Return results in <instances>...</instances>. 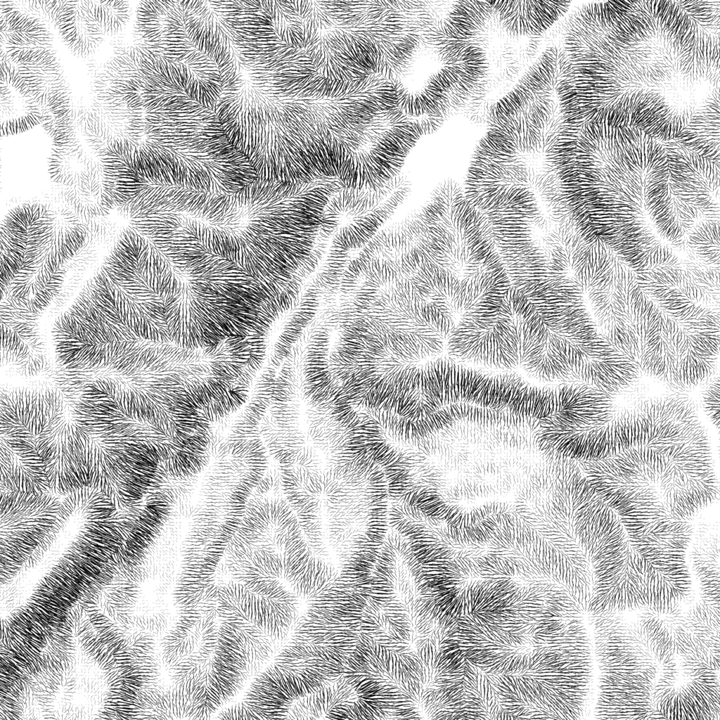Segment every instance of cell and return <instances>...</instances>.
Instances as JSON below:
<instances>
[{
  "instance_id": "35",
  "label": "cell",
  "mask_w": 720,
  "mask_h": 720,
  "mask_svg": "<svg viewBox=\"0 0 720 720\" xmlns=\"http://www.w3.org/2000/svg\"><path fill=\"white\" fill-rule=\"evenodd\" d=\"M148 213V207L128 198L117 203L107 215L84 221L89 237L112 249L126 236L144 234L143 224Z\"/></svg>"
},
{
  "instance_id": "14",
  "label": "cell",
  "mask_w": 720,
  "mask_h": 720,
  "mask_svg": "<svg viewBox=\"0 0 720 720\" xmlns=\"http://www.w3.org/2000/svg\"><path fill=\"white\" fill-rule=\"evenodd\" d=\"M27 230L24 262L8 288L14 297H32L44 290L54 274L80 250L88 231L82 219L68 207L46 202Z\"/></svg>"
},
{
  "instance_id": "11",
  "label": "cell",
  "mask_w": 720,
  "mask_h": 720,
  "mask_svg": "<svg viewBox=\"0 0 720 720\" xmlns=\"http://www.w3.org/2000/svg\"><path fill=\"white\" fill-rule=\"evenodd\" d=\"M55 523L24 565L56 558L47 574L84 588L98 581L101 571L123 544L116 508L101 490L86 486L66 495Z\"/></svg>"
},
{
  "instance_id": "20",
  "label": "cell",
  "mask_w": 720,
  "mask_h": 720,
  "mask_svg": "<svg viewBox=\"0 0 720 720\" xmlns=\"http://www.w3.org/2000/svg\"><path fill=\"white\" fill-rule=\"evenodd\" d=\"M653 698L664 719L720 720L719 668L676 657L656 681Z\"/></svg>"
},
{
  "instance_id": "19",
  "label": "cell",
  "mask_w": 720,
  "mask_h": 720,
  "mask_svg": "<svg viewBox=\"0 0 720 720\" xmlns=\"http://www.w3.org/2000/svg\"><path fill=\"white\" fill-rule=\"evenodd\" d=\"M430 262L461 281L508 276L496 248L467 217L446 203L432 224Z\"/></svg>"
},
{
  "instance_id": "6",
  "label": "cell",
  "mask_w": 720,
  "mask_h": 720,
  "mask_svg": "<svg viewBox=\"0 0 720 720\" xmlns=\"http://www.w3.org/2000/svg\"><path fill=\"white\" fill-rule=\"evenodd\" d=\"M281 477L308 548L304 574L349 583L366 576L389 529L381 466L357 456L316 472L281 468Z\"/></svg>"
},
{
  "instance_id": "10",
  "label": "cell",
  "mask_w": 720,
  "mask_h": 720,
  "mask_svg": "<svg viewBox=\"0 0 720 720\" xmlns=\"http://www.w3.org/2000/svg\"><path fill=\"white\" fill-rule=\"evenodd\" d=\"M266 300L259 282L249 274L190 278L164 297L171 342L198 348L248 336L257 324Z\"/></svg>"
},
{
  "instance_id": "8",
  "label": "cell",
  "mask_w": 720,
  "mask_h": 720,
  "mask_svg": "<svg viewBox=\"0 0 720 720\" xmlns=\"http://www.w3.org/2000/svg\"><path fill=\"white\" fill-rule=\"evenodd\" d=\"M667 158L662 142L637 128L621 172L584 205L598 236L634 271L679 259L647 202L650 179Z\"/></svg>"
},
{
  "instance_id": "39",
  "label": "cell",
  "mask_w": 720,
  "mask_h": 720,
  "mask_svg": "<svg viewBox=\"0 0 720 720\" xmlns=\"http://www.w3.org/2000/svg\"><path fill=\"white\" fill-rule=\"evenodd\" d=\"M48 173L53 183L67 186L84 187L105 179V172L54 144L48 158Z\"/></svg>"
},
{
  "instance_id": "21",
  "label": "cell",
  "mask_w": 720,
  "mask_h": 720,
  "mask_svg": "<svg viewBox=\"0 0 720 720\" xmlns=\"http://www.w3.org/2000/svg\"><path fill=\"white\" fill-rule=\"evenodd\" d=\"M41 424L20 409H0L1 490L50 493L45 463L36 445Z\"/></svg>"
},
{
  "instance_id": "41",
  "label": "cell",
  "mask_w": 720,
  "mask_h": 720,
  "mask_svg": "<svg viewBox=\"0 0 720 720\" xmlns=\"http://www.w3.org/2000/svg\"><path fill=\"white\" fill-rule=\"evenodd\" d=\"M681 604L693 618L705 624L720 626V585L692 579L690 593Z\"/></svg>"
},
{
  "instance_id": "36",
  "label": "cell",
  "mask_w": 720,
  "mask_h": 720,
  "mask_svg": "<svg viewBox=\"0 0 720 720\" xmlns=\"http://www.w3.org/2000/svg\"><path fill=\"white\" fill-rule=\"evenodd\" d=\"M688 546L691 548L688 566L692 579L720 585L719 520L696 521Z\"/></svg>"
},
{
  "instance_id": "24",
  "label": "cell",
  "mask_w": 720,
  "mask_h": 720,
  "mask_svg": "<svg viewBox=\"0 0 720 720\" xmlns=\"http://www.w3.org/2000/svg\"><path fill=\"white\" fill-rule=\"evenodd\" d=\"M487 553H477L442 562L422 565L423 575L437 605L459 619L470 613L478 597L493 585L482 576Z\"/></svg>"
},
{
  "instance_id": "38",
  "label": "cell",
  "mask_w": 720,
  "mask_h": 720,
  "mask_svg": "<svg viewBox=\"0 0 720 720\" xmlns=\"http://www.w3.org/2000/svg\"><path fill=\"white\" fill-rule=\"evenodd\" d=\"M136 24L148 42H160L164 31L185 17L183 1H141L136 8Z\"/></svg>"
},
{
  "instance_id": "5",
  "label": "cell",
  "mask_w": 720,
  "mask_h": 720,
  "mask_svg": "<svg viewBox=\"0 0 720 720\" xmlns=\"http://www.w3.org/2000/svg\"><path fill=\"white\" fill-rule=\"evenodd\" d=\"M214 111L226 138L258 178L292 184L305 181L312 156L333 142L348 122L344 95L284 92L257 56L222 83Z\"/></svg>"
},
{
  "instance_id": "18",
  "label": "cell",
  "mask_w": 720,
  "mask_h": 720,
  "mask_svg": "<svg viewBox=\"0 0 720 720\" xmlns=\"http://www.w3.org/2000/svg\"><path fill=\"white\" fill-rule=\"evenodd\" d=\"M58 496L1 490V578L17 574L48 535L61 504Z\"/></svg>"
},
{
  "instance_id": "16",
  "label": "cell",
  "mask_w": 720,
  "mask_h": 720,
  "mask_svg": "<svg viewBox=\"0 0 720 720\" xmlns=\"http://www.w3.org/2000/svg\"><path fill=\"white\" fill-rule=\"evenodd\" d=\"M410 190L399 175L376 190L342 187L328 200L321 231L341 248H362L391 219Z\"/></svg>"
},
{
  "instance_id": "1",
  "label": "cell",
  "mask_w": 720,
  "mask_h": 720,
  "mask_svg": "<svg viewBox=\"0 0 720 720\" xmlns=\"http://www.w3.org/2000/svg\"><path fill=\"white\" fill-rule=\"evenodd\" d=\"M671 1H629L591 51L570 60L569 121L677 139L719 98V59L696 48Z\"/></svg>"
},
{
  "instance_id": "23",
  "label": "cell",
  "mask_w": 720,
  "mask_h": 720,
  "mask_svg": "<svg viewBox=\"0 0 720 720\" xmlns=\"http://www.w3.org/2000/svg\"><path fill=\"white\" fill-rule=\"evenodd\" d=\"M661 141L676 197L698 208L705 219L719 221L720 162L698 155L676 139Z\"/></svg>"
},
{
  "instance_id": "3",
  "label": "cell",
  "mask_w": 720,
  "mask_h": 720,
  "mask_svg": "<svg viewBox=\"0 0 720 720\" xmlns=\"http://www.w3.org/2000/svg\"><path fill=\"white\" fill-rule=\"evenodd\" d=\"M335 192L325 178L292 184L257 177L229 194L155 181L143 188L157 219L237 264L267 300L289 288L310 256Z\"/></svg>"
},
{
  "instance_id": "48",
  "label": "cell",
  "mask_w": 720,
  "mask_h": 720,
  "mask_svg": "<svg viewBox=\"0 0 720 720\" xmlns=\"http://www.w3.org/2000/svg\"><path fill=\"white\" fill-rule=\"evenodd\" d=\"M294 309H293V310H294ZM292 313H291V314H292ZM290 315H291V314H290ZM290 316H289V317H290ZM288 319H289V318H288ZM287 321H288V320H287ZM286 321H285V322H286ZM285 323H284V324H285ZM283 326H284V325H283Z\"/></svg>"
},
{
  "instance_id": "47",
  "label": "cell",
  "mask_w": 720,
  "mask_h": 720,
  "mask_svg": "<svg viewBox=\"0 0 720 720\" xmlns=\"http://www.w3.org/2000/svg\"><path fill=\"white\" fill-rule=\"evenodd\" d=\"M25 65V64H24V63H23V64H22V63H21V64L18 65V68H19V67H20V66H22V65ZM27 87H28V86H27ZM29 90H30V89H29ZM50 103H49V104H50ZM49 105H48V106H46V105H43V106H46V107H49ZM40 106H42V105H40Z\"/></svg>"
},
{
  "instance_id": "30",
  "label": "cell",
  "mask_w": 720,
  "mask_h": 720,
  "mask_svg": "<svg viewBox=\"0 0 720 720\" xmlns=\"http://www.w3.org/2000/svg\"><path fill=\"white\" fill-rule=\"evenodd\" d=\"M0 123L1 136L24 132L41 124L39 104L21 77L17 65L0 57Z\"/></svg>"
},
{
  "instance_id": "2",
  "label": "cell",
  "mask_w": 720,
  "mask_h": 720,
  "mask_svg": "<svg viewBox=\"0 0 720 720\" xmlns=\"http://www.w3.org/2000/svg\"><path fill=\"white\" fill-rule=\"evenodd\" d=\"M536 419L491 409L456 413L409 441L385 468L390 501L420 508L454 528L499 527L518 496L548 468Z\"/></svg>"
},
{
  "instance_id": "28",
  "label": "cell",
  "mask_w": 720,
  "mask_h": 720,
  "mask_svg": "<svg viewBox=\"0 0 720 720\" xmlns=\"http://www.w3.org/2000/svg\"><path fill=\"white\" fill-rule=\"evenodd\" d=\"M465 185L477 188L521 189L529 192L537 202L562 200V181L558 173L539 174L509 168L486 159L472 157Z\"/></svg>"
},
{
  "instance_id": "7",
  "label": "cell",
  "mask_w": 720,
  "mask_h": 720,
  "mask_svg": "<svg viewBox=\"0 0 720 720\" xmlns=\"http://www.w3.org/2000/svg\"><path fill=\"white\" fill-rule=\"evenodd\" d=\"M297 13L301 31L294 46L266 60L282 89L310 78L343 82L368 76L401 41L391 1H301Z\"/></svg>"
},
{
  "instance_id": "45",
  "label": "cell",
  "mask_w": 720,
  "mask_h": 720,
  "mask_svg": "<svg viewBox=\"0 0 720 720\" xmlns=\"http://www.w3.org/2000/svg\"><path fill=\"white\" fill-rule=\"evenodd\" d=\"M623 666H624V665H623ZM617 667H621V666H611V667H606V668L603 669V670H601L600 671V674H601L602 672H605V671H606L608 670H610V669H615L616 668H617ZM627 667H628L629 670L647 671V669H644L643 668H640V667H633V666H627Z\"/></svg>"
},
{
  "instance_id": "44",
  "label": "cell",
  "mask_w": 720,
  "mask_h": 720,
  "mask_svg": "<svg viewBox=\"0 0 720 720\" xmlns=\"http://www.w3.org/2000/svg\"><path fill=\"white\" fill-rule=\"evenodd\" d=\"M720 378L716 379L705 392L702 401L703 412L719 428Z\"/></svg>"
},
{
  "instance_id": "27",
  "label": "cell",
  "mask_w": 720,
  "mask_h": 720,
  "mask_svg": "<svg viewBox=\"0 0 720 720\" xmlns=\"http://www.w3.org/2000/svg\"><path fill=\"white\" fill-rule=\"evenodd\" d=\"M397 719H458L465 703L461 685L425 688L409 679L385 693Z\"/></svg>"
},
{
  "instance_id": "29",
  "label": "cell",
  "mask_w": 720,
  "mask_h": 720,
  "mask_svg": "<svg viewBox=\"0 0 720 720\" xmlns=\"http://www.w3.org/2000/svg\"><path fill=\"white\" fill-rule=\"evenodd\" d=\"M633 612L632 619H626L627 615L608 634L603 658L619 666L651 670L660 676L675 664L676 657L655 645Z\"/></svg>"
},
{
  "instance_id": "31",
  "label": "cell",
  "mask_w": 720,
  "mask_h": 720,
  "mask_svg": "<svg viewBox=\"0 0 720 720\" xmlns=\"http://www.w3.org/2000/svg\"><path fill=\"white\" fill-rule=\"evenodd\" d=\"M510 37H540L570 8L568 1H488Z\"/></svg>"
},
{
  "instance_id": "17",
  "label": "cell",
  "mask_w": 720,
  "mask_h": 720,
  "mask_svg": "<svg viewBox=\"0 0 720 720\" xmlns=\"http://www.w3.org/2000/svg\"><path fill=\"white\" fill-rule=\"evenodd\" d=\"M185 28L191 42L217 63L222 83L245 69L248 42L243 1H183Z\"/></svg>"
},
{
  "instance_id": "34",
  "label": "cell",
  "mask_w": 720,
  "mask_h": 720,
  "mask_svg": "<svg viewBox=\"0 0 720 720\" xmlns=\"http://www.w3.org/2000/svg\"><path fill=\"white\" fill-rule=\"evenodd\" d=\"M49 195L51 201L48 202L68 207L84 221L104 217L117 203L128 199L110 186L105 179L84 187L53 183Z\"/></svg>"
},
{
  "instance_id": "25",
  "label": "cell",
  "mask_w": 720,
  "mask_h": 720,
  "mask_svg": "<svg viewBox=\"0 0 720 720\" xmlns=\"http://www.w3.org/2000/svg\"><path fill=\"white\" fill-rule=\"evenodd\" d=\"M77 387L71 383L56 356L34 374L1 376L0 408L24 409L44 420Z\"/></svg>"
},
{
  "instance_id": "9",
  "label": "cell",
  "mask_w": 720,
  "mask_h": 720,
  "mask_svg": "<svg viewBox=\"0 0 720 720\" xmlns=\"http://www.w3.org/2000/svg\"><path fill=\"white\" fill-rule=\"evenodd\" d=\"M304 367V360L295 357L278 368L264 444L282 468L316 472L355 458L349 450L353 430L338 420L330 401L307 390Z\"/></svg>"
},
{
  "instance_id": "22",
  "label": "cell",
  "mask_w": 720,
  "mask_h": 720,
  "mask_svg": "<svg viewBox=\"0 0 720 720\" xmlns=\"http://www.w3.org/2000/svg\"><path fill=\"white\" fill-rule=\"evenodd\" d=\"M634 612L655 645L675 657L720 648V626L693 618L681 602L645 605Z\"/></svg>"
},
{
  "instance_id": "43",
  "label": "cell",
  "mask_w": 720,
  "mask_h": 720,
  "mask_svg": "<svg viewBox=\"0 0 720 720\" xmlns=\"http://www.w3.org/2000/svg\"><path fill=\"white\" fill-rule=\"evenodd\" d=\"M719 370L693 380L665 381L664 397L680 403L698 414L702 410L703 397L711 385L719 378Z\"/></svg>"
},
{
  "instance_id": "42",
  "label": "cell",
  "mask_w": 720,
  "mask_h": 720,
  "mask_svg": "<svg viewBox=\"0 0 720 720\" xmlns=\"http://www.w3.org/2000/svg\"><path fill=\"white\" fill-rule=\"evenodd\" d=\"M719 221L703 219L687 235V244L696 258L704 264L719 269Z\"/></svg>"
},
{
  "instance_id": "13",
  "label": "cell",
  "mask_w": 720,
  "mask_h": 720,
  "mask_svg": "<svg viewBox=\"0 0 720 720\" xmlns=\"http://www.w3.org/2000/svg\"><path fill=\"white\" fill-rule=\"evenodd\" d=\"M576 654L552 650L504 673L502 707L513 719H577L583 715L593 678Z\"/></svg>"
},
{
  "instance_id": "32",
  "label": "cell",
  "mask_w": 720,
  "mask_h": 720,
  "mask_svg": "<svg viewBox=\"0 0 720 720\" xmlns=\"http://www.w3.org/2000/svg\"><path fill=\"white\" fill-rule=\"evenodd\" d=\"M45 203L20 205L6 215L1 225V290L8 287L22 264L28 239L27 230L44 211Z\"/></svg>"
},
{
  "instance_id": "40",
  "label": "cell",
  "mask_w": 720,
  "mask_h": 720,
  "mask_svg": "<svg viewBox=\"0 0 720 720\" xmlns=\"http://www.w3.org/2000/svg\"><path fill=\"white\" fill-rule=\"evenodd\" d=\"M58 27L63 42L74 55L87 59L95 53L98 44L87 27L82 1H67Z\"/></svg>"
},
{
  "instance_id": "4",
  "label": "cell",
  "mask_w": 720,
  "mask_h": 720,
  "mask_svg": "<svg viewBox=\"0 0 720 720\" xmlns=\"http://www.w3.org/2000/svg\"><path fill=\"white\" fill-rule=\"evenodd\" d=\"M582 461L631 545L688 547L698 517L719 501L710 439L698 418L658 420L617 453Z\"/></svg>"
},
{
  "instance_id": "46",
  "label": "cell",
  "mask_w": 720,
  "mask_h": 720,
  "mask_svg": "<svg viewBox=\"0 0 720 720\" xmlns=\"http://www.w3.org/2000/svg\"><path fill=\"white\" fill-rule=\"evenodd\" d=\"M405 27H404V28H405ZM405 30H406V29H405ZM407 30H408V29H407ZM406 31H407V30H406ZM407 32H408V31H407ZM408 35H409V32H408ZM408 39H409V37H408ZM408 41H409V40H408ZM408 41H407V42H408ZM407 42H406V43H407ZM401 49H402V48H401ZM400 51H401V50H400ZM399 52H400V51H399ZM399 56H400V54H399ZM399 59H398V60H399ZM397 60H394V61H393L392 63H394V62H395V61H397ZM392 63H390V65H387V66L384 67V68H383L382 69H384V68H387V67L390 66V65H391ZM381 70H380V71H381ZM377 73H378V72H377Z\"/></svg>"
},
{
  "instance_id": "15",
  "label": "cell",
  "mask_w": 720,
  "mask_h": 720,
  "mask_svg": "<svg viewBox=\"0 0 720 720\" xmlns=\"http://www.w3.org/2000/svg\"><path fill=\"white\" fill-rule=\"evenodd\" d=\"M94 408L85 389L77 387L61 407L44 419L36 445L51 493L65 496L82 487L77 458L93 432Z\"/></svg>"
},
{
  "instance_id": "33",
  "label": "cell",
  "mask_w": 720,
  "mask_h": 720,
  "mask_svg": "<svg viewBox=\"0 0 720 720\" xmlns=\"http://www.w3.org/2000/svg\"><path fill=\"white\" fill-rule=\"evenodd\" d=\"M503 676L466 658L461 682L466 698L463 719H511L499 695Z\"/></svg>"
},
{
  "instance_id": "37",
  "label": "cell",
  "mask_w": 720,
  "mask_h": 720,
  "mask_svg": "<svg viewBox=\"0 0 720 720\" xmlns=\"http://www.w3.org/2000/svg\"><path fill=\"white\" fill-rule=\"evenodd\" d=\"M92 37L100 45L105 37L124 31L134 13L129 1H82Z\"/></svg>"
},
{
  "instance_id": "26",
  "label": "cell",
  "mask_w": 720,
  "mask_h": 720,
  "mask_svg": "<svg viewBox=\"0 0 720 720\" xmlns=\"http://www.w3.org/2000/svg\"><path fill=\"white\" fill-rule=\"evenodd\" d=\"M647 202L661 236L675 248L687 246V235L700 221L705 219L696 207L679 200L669 179L668 160L652 174L647 193Z\"/></svg>"
},
{
  "instance_id": "12",
  "label": "cell",
  "mask_w": 720,
  "mask_h": 720,
  "mask_svg": "<svg viewBox=\"0 0 720 720\" xmlns=\"http://www.w3.org/2000/svg\"><path fill=\"white\" fill-rule=\"evenodd\" d=\"M458 624V634L447 649L461 650L467 659L493 672L506 673L541 654L572 648L546 634L530 613L505 607L495 591L480 596Z\"/></svg>"
}]
</instances>
